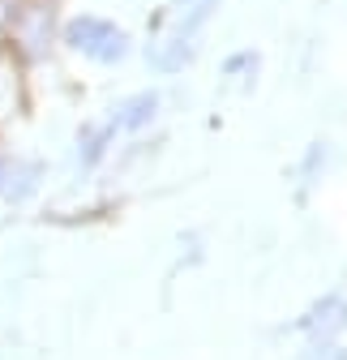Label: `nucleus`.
Returning <instances> with one entry per match:
<instances>
[{
  "instance_id": "obj_1",
  "label": "nucleus",
  "mask_w": 347,
  "mask_h": 360,
  "mask_svg": "<svg viewBox=\"0 0 347 360\" xmlns=\"http://www.w3.org/2000/svg\"><path fill=\"white\" fill-rule=\"evenodd\" d=\"M65 9L60 0H13L0 18V52L18 69L34 73L60 52Z\"/></svg>"
},
{
  "instance_id": "obj_2",
  "label": "nucleus",
  "mask_w": 347,
  "mask_h": 360,
  "mask_svg": "<svg viewBox=\"0 0 347 360\" xmlns=\"http://www.w3.org/2000/svg\"><path fill=\"white\" fill-rule=\"evenodd\" d=\"M219 0H171V5L150 22V43H146V60L159 73H181L193 52H197V39L210 26Z\"/></svg>"
},
{
  "instance_id": "obj_3",
  "label": "nucleus",
  "mask_w": 347,
  "mask_h": 360,
  "mask_svg": "<svg viewBox=\"0 0 347 360\" xmlns=\"http://www.w3.org/2000/svg\"><path fill=\"white\" fill-rule=\"evenodd\" d=\"M60 52H69L86 65H99V69H116L133 52V39H129L124 26H116L103 13H73L60 26Z\"/></svg>"
},
{
  "instance_id": "obj_4",
  "label": "nucleus",
  "mask_w": 347,
  "mask_h": 360,
  "mask_svg": "<svg viewBox=\"0 0 347 360\" xmlns=\"http://www.w3.org/2000/svg\"><path fill=\"white\" fill-rule=\"evenodd\" d=\"M43 180H48V163L13 150L0 133V206H26L30 198H39Z\"/></svg>"
},
{
  "instance_id": "obj_5",
  "label": "nucleus",
  "mask_w": 347,
  "mask_h": 360,
  "mask_svg": "<svg viewBox=\"0 0 347 360\" xmlns=\"http://www.w3.org/2000/svg\"><path fill=\"white\" fill-rule=\"evenodd\" d=\"M155 116H159V90H133V95H124L103 120L112 124L116 138H124V133H142Z\"/></svg>"
},
{
  "instance_id": "obj_6",
  "label": "nucleus",
  "mask_w": 347,
  "mask_h": 360,
  "mask_svg": "<svg viewBox=\"0 0 347 360\" xmlns=\"http://www.w3.org/2000/svg\"><path fill=\"white\" fill-rule=\"evenodd\" d=\"M30 103V73L18 69L5 52H0V133H5Z\"/></svg>"
},
{
  "instance_id": "obj_7",
  "label": "nucleus",
  "mask_w": 347,
  "mask_h": 360,
  "mask_svg": "<svg viewBox=\"0 0 347 360\" xmlns=\"http://www.w3.org/2000/svg\"><path fill=\"white\" fill-rule=\"evenodd\" d=\"M112 146H116L112 124H107V120H91V124H81V129H77L73 159H77V167H81V172H95V167L112 155Z\"/></svg>"
},
{
  "instance_id": "obj_8",
  "label": "nucleus",
  "mask_w": 347,
  "mask_h": 360,
  "mask_svg": "<svg viewBox=\"0 0 347 360\" xmlns=\"http://www.w3.org/2000/svg\"><path fill=\"white\" fill-rule=\"evenodd\" d=\"M317 360H347V356H343V352H339V347H326V352H322V356H317Z\"/></svg>"
}]
</instances>
